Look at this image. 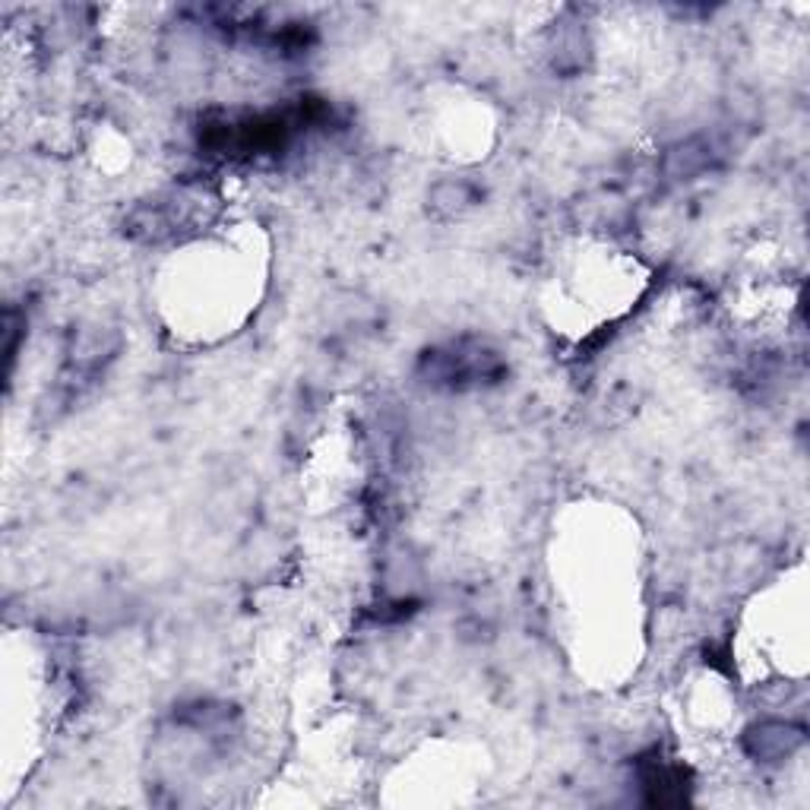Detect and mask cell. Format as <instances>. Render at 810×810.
<instances>
[{
	"instance_id": "1",
	"label": "cell",
	"mask_w": 810,
	"mask_h": 810,
	"mask_svg": "<svg viewBox=\"0 0 810 810\" xmlns=\"http://www.w3.org/2000/svg\"><path fill=\"white\" fill-rule=\"evenodd\" d=\"M801 744V731L786 722H767L750 731V753L760 760H782Z\"/></svg>"
}]
</instances>
